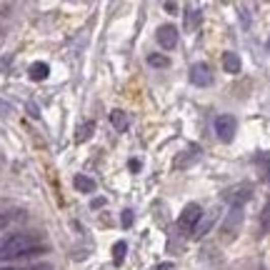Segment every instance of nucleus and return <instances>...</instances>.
I'll use <instances>...</instances> for the list:
<instances>
[{"mask_svg":"<svg viewBox=\"0 0 270 270\" xmlns=\"http://www.w3.org/2000/svg\"><path fill=\"white\" fill-rule=\"evenodd\" d=\"M200 20H203L200 10H193V8H190V10L185 13V28H188V30L198 28V25H200Z\"/></svg>","mask_w":270,"mask_h":270,"instance_id":"nucleus-14","label":"nucleus"},{"mask_svg":"<svg viewBox=\"0 0 270 270\" xmlns=\"http://www.w3.org/2000/svg\"><path fill=\"white\" fill-rule=\"evenodd\" d=\"M243 63H240V55L238 53H223V70L230 73V75H238Z\"/></svg>","mask_w":270,"mask_h":270,"instance_id":"nucleus-8","label":"nucleus"},{"mask_svg":"<svg viewBox=\"0 0 270 270\" xmlns=\"http://www.w3.org/2000/svg\"><path fill=\"white\" fill-rule=\"evenodd\" d=\"M213 223H215V218H208V220H200V223H198V228H195V238H203V235L208 233L210 228H213Z\"/></svg>","mask_w":270,"mask_h":270,"instance_id":"nucleus-17","label":"nucleus"},{"mask_svg":"<svg viewBox=\"0 0 270 270\" xmlns=\"http://www.w3.org/2000/svg\"><path fill=\"white\" fill-rule=\"evenodd\" d=\"M128 123H130V120H128V113H125V110L115 108V110L110 113V125H113L118 133H125V130H128Z\"/></svg>","mask_w":270,"mask_h":270,"instance_id":"nucleus-11","label":"nucleus"},{"mask_svg":"<svg viewBox=\"0 0 270 270\" xmlns=\"http://www.w3.org/2000/svg\"><path fill=\"white\" fill-rule=\"evenodd\" d=\"M240 225H243V208H230V213L225 215V220H223V225H220L223 240H225V243L235 240V235L240 233Z\"/></svg>","mask_w":270,"mask_h":270,"instance_id":"nucleus-3","label":"nucleus"},{"mask_svg":"<svg viewBox=\"0 0 270 270\" xmlns=\"http://www.w3.org/2000/svg\"><path fill=\"white\" fill-rule=\"evenodd\" d=\"M130 170H140V160H130Z\"/></svg>","mask_w":270,"mask_h":270,"instance_id":"nucleus-23","label":"nucleus"},{"mask_svg":"<svg viewBox=\"0 0 270 270\" xmlns=\"http://www.w3.org/2000/svg\"><path fill=\"white\" fill-rule=\"evenodd\" d=\"M235 128H238V123H235L233 115H228V113L215 115V133H218V138H220L223 143H230V140H233Z\"/></svg>","mask_w":270,"mask_h":270,"instance_id":"nucleus-4","label":"nucleus"},{"mask_svg":"<svg viewBox=\"0 0 270 270\" xmlns=\"http://www.w3.org/2000/svg\"><path fill=\"white\" fill-rule=\"evenodd\" d=\"M73 185H75L78 193H95V180L88 178L85 173H78V175L73 178Z\"/></svg>","mask_w":270,"mask_h":270,"instance_id":"nucleus-10","label":"nucleus"},{"mask_svg":"<svg viewBox=\"0 0 270 270\" xmlns=\"http://www.w3.org/2000/svg\"><path fill=\"white\" fill-rule=\"evenodd\" d=\"M155 38H158V45H160L163 50H173V48L178 45V28L170 25V23H165V25L158 28Z\"/></svg>","mask_w":270,"mask_h":270,"instance_id":"nucleus-5","label":"nucleus"},{"mask_svg":"<svg viewBox=\"0 0 270 270\" xmlns=\"http://www.w3.org/2000/svg\"><path fill=\"white\" fill-rule=\"evenodd\" d=\"M163 8H165L168 13H175V10H178V3H165Z\"/></svg>","mask_w":270,"mask_h":270,"instance_id":"nucleus-22","label":"nucleus"},{"mask_svg":"<svg viewBox=\"0 0 270 270\" xmlns=\"http://www.w3.org/2000/svg\"><path fill=\"white\" fill-rule=\"evenodd\" d=\"M158 270H175L170 263H163V265H158Z\"/></svg>","mask_w":270,"mask_h":270,"instance_id":"nucleus-25","label":"nucleus"},{"mask_svg":"<svg viewBox=\"0 0 270 270\" xmlns=\"http://www.w3.org/2000/svg\"><path fill=\"white\" fill-rule=\"evenodd\" d=\"M35 270H50V268H35Z\"/></svg>","mask_w":270,"mask_h":270,"instance_id":"nucleus-27","label":"nucleus"},{"mask_svg":"<svg viewBox=\"0 0 270 270\" xmlns=\"http://www.w3.org/2000/svg\"><path fill=\"white\" fill-rule=\"evenodd\" d=\"M100 205H105V200H103V198H98V200H93V208H100Z\"/></svg>","mask_w":270,"mask_h":270,"instance_id":"nucleus-24","label":"nucleus"},{"mask_svg":"<svg viewBox=\"0 0 270 270\" xmlns=\"http://www.w3.org/2000/svg\"><path fill=\"white\" fill-rule=\"evenodd\" d=\"M148 65H153V68H168V58L153 53V55H148Z\"/></svg>","mask_w":270,"mask_h":270,"instance_id":"nucleus-18","label":"nucleus"},{"mask_svg":"<svg viewBox=\"0 0 270 270\" xmlns=\"http://www.w3.org/2000/svg\"><path fill=\"white\" fill-rule=\"evenodd\" d=\"M0 270H20V268H0Z\"/></svg>","mask_w":270,"mask_h":270,"instance_id":"nucleus-26","label":"nucleus"},{"mask_svg":"<svg viewBox=\"0 0 270 270\" xmlns=\"http://www.w3.org/2000/svg\"><path fill=\"white\" fill-rule=\"evenodd\" d=\"M93 130H95V123H93V120H85V123L78 128V135H75V140H78V143H85L90 135H93Z\"/></svg>","mask_w":270,"mask_h":270,"instance_id":"nucleus-13","label":"nucleus"},{"mask_svg":"<svg viewBox=\"0 0 270 270\" xmlns=\"http://www.w3.org/2000/svg\"><path fill=\"white\" fill-rule=\"evenodd\" d=\"M10 113H13V105H10L8 100L0 98V118H5V115H10Z\"/></svg>","mask_w":270,"mask_h":270,"instance_id":"nucleus-19","label":"nucleus"},{"mask_svg":"<svg viewBox=\"0 0 270 270\" xmlns=\"http://www.w3.org/2000/svg\"><path fill=\"white\" fill-rule=\"evenodd\" d=\"M270 233V200L265 203V208L260 213V235H268Z\"/></svg>","mask_w":270,"mask_h":270,"instance_id":"nucleus-15","label":"nucleus"},{"mask_svg":"<svg viewBox=\"0 0 270 270\" xmlns=\"http://www.w3.org/2000/svg\"><path fill=\"white\" fill-rule=\"evenodd\" d=\"M190 83L198 85V88H208L210 83H213V73H210L208 63H195L190 68Z\"/></svg>","mask_w":270,"mask_h":270,"instance_id":"nucleus-6","label":"nucleus"},{"mask_svg":"<svg viewBox=\"0 0 270 270\" xmlns=\"http://www.w3.org/2000/svg\"><path fill=\"white\" fill-rule=\"evenodd\" d=\"M198 158H200V145H190V148L185 150L178 160L173 163V168H175V170H183V168H188L190 163H195Z\"/></svg>","mask_w":270,"mask_h":270,"instance_id":"nucleus-7","label":"nucleus"},{"mask_svg":"<svg viewBox=\"0 0 270 270\" xmlns=\"http://www.w3.org/2000/svg\"><path fill=\"white\" fill-rule=\"evenodd\" d=\"M48 73H50V68H48L45 63H33V65H30V78H33V80H45Z\"/></svg>","mask_w":270,"mask_h":270,"instance_id":"nucleus-12","label":"nucleus"},{"mask_svg":"<svg viewBox=\"0 0 270 270\" xmlns=\"http://www.w3.org/2000/svg\"><path fill=\"white\" fill-rule=\"evenodd\" d=\"M260 163L265 165V178L270 180V155H260Z\"/></svg>","mask_w":270,"mask_h":270,"instance_id":"nucleus-21","label":"nucleus"},{"mask_svg":"<svg viewBox=\"0 0 270 270\" xmlns=\"http://www.w3.org/2000/svg\"><path fill=\"white\" fill-rule=\"evenodd\" d=\"M250 193H253V190H250L248 185H240L238 190L230 195V208H243V205L250 200Z\"/></svg>","mask_w":270,"mask_h":270,"instance_id":"nucleus-9","label":"nucleus"},{"mask_svg":"<svg viewBox=\"0 0 270 270\" xmlns=\"http://www.w3.org/2000/svg\"><path fill=\"white\" fill-rule=\"evenodd\" d=\"M43 250V243L38 235H30V233H15L10 238H5L0 243V260H15V258H23L30 253H40Z\"/></svg>","mask_w":270,"mask_h":270,"instance_id":"nucleus-1","label":"nucleus"},{"mask_svg":"<svg viewBox=\"0 0 270 270\" xmlns=\"http://www.w3.org/2000/svg\"><path fill=\"white\" fill-rule=\"evenodd\" d=\"M200 220H203V208H200L198 203H190V205H185L183 213H180L178 230H183V233H195V228H198Z\"/></svg>","mask_w":270,"mask_h":270,"instance_id":"nucleus-2","label":"nucleus"},{"mask_svg":"<svg viewBox=\"0 0 270 270\" xmlns=\"http://www.w3.org/2000/svg\"><path fill=\"white\" fill-rule=\"evenodd\" d=\"M123 225H125V228L133 225V210H123Z\"/></svg>","mask_w":270,"mask_h":270,"instance_id":"nucleus-20","label":"nucleus"},{"mask_svg":"<svg viewBox=\"0 0 270 270\" xmlns=\"http://www.w3.org/2000/svg\"><path fill=\"white\" fill-rule=\"evenodd\" d=\"M125 250H128V245H125L123 240H120V243H115V248H113V260H115V265H120V263H123Z\"/></svg>","mask_w":270,"mask_h":270,"instance_id":"nucleus-16","label":"nucleus"}]
</instances>
